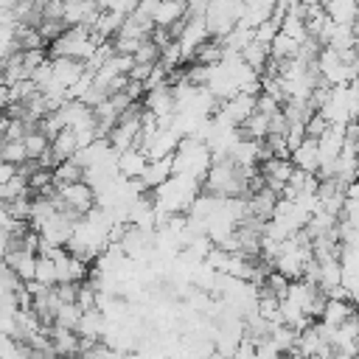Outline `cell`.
<instances>
[{
  "label": "cell",
  "mask_w": 359,
  "mask_h": 359,
  "mask_svg": "<svg viewBox=\"0 0 359 359\" xmlns=\"http://www.w3.org/2000/svg\"><path fill=\"white\" fill-rule=\"evenodd\" d=\"M258 168H261V174H264V180H266V188H272L275 194L283 196V191H286V185H289V180H292V174H294L292 157H269V160H264Z\"/></svg>",
  "instance_id": "3"
},
{
  "label": "cell",
  "mask_w": 359,
  "mask_h": 359,
  "mask_svg": "<svg viewBox=\"0 0 359 359\" xmlns=\"http://www.w3.org/2000/svg\"><path fill=\"white\" fill-rule=\"evenodd\" d=\"M297 50H300V42H294L289 34H278L275 39H272V45H269V53H272V59L275 62H289V59H297Z\"/></svg>",
  "instance_id": "17"
},
{
  "label": "cell",
  "mask_w": 359,
  "mask_h": 359,
  "mask_svg": "<svg viewBox=\"0 0 359 359\" xmlns=\"http://www.w3.org/2000/svg\"><path fill=\"white\" fill-rule=\"evenodd\" d=\"M50 345H53V353L62 356V359H76L81 351H84V337L73 328H59V325H50Z\"/></svg>",
  "instance_id": "4"
},
{
  "label": "cell",
  "mask_w": 359,
  "mask_h": 359,
  "mask_svg": "<svg viewBox=\"0 0 359 359\" xmlns=\"http://www.w3.org/2000/svg\"><path fill=\"white\" fill-rule=\"evenodd\" d=\"M208 359H230V356H224V353H219V351H213Z\"/></svg>",
  "instance_id": "25"
},
{
  "label": "cell",
  "mask_w": 359,
  "mask_h": 359,
  "mask_svg": "<svg viewBox=\"0 0 359 359\" xmlns=\"http://www.w3.org/2000/svg\"><path fill=\"white\" fill-rule=\"evenodd\" d=\"M174 177V154H168V157H160V160H149V165H146V171H143V185L149 188V191H154V188H160L163 182H168Z\"/></svg>",
  "instance_id": "9"
},
{
  "label": "cell",
  "mask_w": 359,
  "mask_h": 359,
  "mask_svg": "<svg viewBox=\"0 0 359 359\" xmlns=\"http://www.w3.org/2000/svg\"><path fill=\"white\" fill-rule=\"evenodd\" d=\"M188 17V0H157V8L151 14L154 28H174Z\"/></svg>",
  "instance_id": "7"
},
{
  "label": "cell",
  "mask_w": 359,
  "mask_h": 359,
  "mask_svg": "<svg viewBox=\"0 0 359 359\" xmlns=\"http://www.w3.org/2000/svg\"><path fill=\"white\" fill-rule=\"evenodd\" d=\"M244 17H247V0H210L205 14L210 36H219V39H224Z\"/></svg>",
  "instance_id": "2"
},
{
  "label": "cell",
  "mask_w": 359,
  "mask_h": 359,
  "mask_svg": "<svg viewBox=\"0 0 359 359\" xmlns=\"http://www.w3.org/2000/svg\"><path fill=\"white\" fill-rule=\"evenodd\" d=\"M20 174V165H11V163H0V182H8Z\"/></svg>",
  "instance_id": "24"
},
{
  "label": "cell",
  "mask_w": 359,
  "mask_h": 359,
  "mask_svg": "<svg viewBox=\"0 0 359 359\" xmlns=\"http://www.w3.org/2000/svg\"><path fill=\"white\" fill-rule=\"evenodd\" d=\"M323 8L337 25H353L359 17V0H323Z\"/></svg>",
  "instance_id": "14"
},
{
  "label": "cell",
  "mask_w": 359,
  "mask_h": 359,
  "mask_svg": "<svg viewBox=\"0 0 359 359\" xmlns=\"http://www.w3.org/2000/svg\"><path fill=\"white\" fill-rule=\"evenodd\" d=\"M87 168L79 165L76 160H65L53 168V185H73V182H84Z\"/></svg>",
  "instance_id": "16"
},
{
  "label": "cell",
  "mask_w": 359,
  "mask_h": 359,
  "mask_svg": "<svg viewBox=\"0 0 359 359\" xmlns=\"http://www.w3.org/2000/svg\"><path fill=\"white\" fill-rule=\"evenodd\" d=\"M81 309H79V303H62V309H59V314H56V323L53 325H59V328H73V331H79V323H81Z\"/></svg>",
  "instance_id": "22"
},
{
  "label": "cell",
  "mask_w": 359,
  "mask_h": 359,
  "mask_svg": "<svg viewBox=\"0 0 359 359\" xmlns=\"http://www.w3.org/2000/svg\"><path fill=\"white\" fill-rule=\"evenodd\" d=\"M353 31H356V39H359V17H356V22H353Z\"/></svg>",
  "instance_id": "26"
},
{
  "label": "cell",
  "mask_w": 359,
  "mask_h": 359,
  "mask_svg": "<svg viewBox=\"0 0 359 359\" xmlns=\"http://www.w3.org/2000/svg\"><path fill=\"white\" fill-rule=\"evenodd\" d=\"M278 202H280V194H275L272 188H261L247 196V216H252L258 222H272Z\"/></svg>",
  "instance_id": "6"
},
{
  "label": "cell",
  "mask_w": 359,
  "mask_h": 359,
  "mask_svg": "<svg viewBox=\"0 0 359 359\" xmlns=\"http://www.w3.org/2000/svg\"><path fill=\"white\" fill-rule=\"evenodd\" d=\"M25 194H31V185H28V180H25L22 174H17V177L8 180V182H0V199H3V202L20 199V196H25Z\"/></svg>",
  "instance_id": "20"
},
{
  "label": "cell",
  "mask_w": 359,
  "mask_h": 359,
  "mask_svg": "<svg viewBox=\"0 0 359 359\" xmlns=\"http://www.w3.org/2000/svg\"><path fill=\"white\" fill-rule=\"evenodd\" d=\"M25 149H28V157L31 160H42L50 151V137L42 129H31L25 135Z\"/></svg>",
  "instance_id": "18"
},
{
  "label": "cell",
  "mask_w": 359,
  "mask_h": 359,
  "mask_svg": "<svg viewBox=\"0 0 359 359\" xmlns=\"http://www.w3.org/2000/svg\"><path fill=\"white\" fill-rule=\"evenodd\" d=\"M36 252H28V250H14V252H6V266L14 269V275L22 280V283H31L36 278Z\"/></svg>",
  "instance_id": "8"
},
{
  "label": "cell",
  "mask_w": 359,
  "mask_h": 359,
  "mask_svg": "<svg viewBox=\"0 0 359 359\" xmlns=\"http://www.w3.org/2000/svg\"><path fill=\"white\" fill-rule=\"evenodd\" d=\"M107 325H109L107 314H104L101 309H93V311H84V314H81V323H79V334H81L84 339H93V342H98V339H104V334H107Z\"/></svg>",
  "instance_id": "15"
},
{
  "label": "cell",
  "mask_w": 359,
  "mask_h": 359,
  "mask_svg": "<svg viewBox=\"0 0 359 359\" xmlns=\"http://www.w3.org/2000/svg\"><path fill=\"white\" fill-rule=\"evenodd\" d=\"M36 283L42 286H59V275H56V261L48 258V255H39L36 258Z\"/></svg>",
  "instance_id": "21"
},
{
  "label": "cell",
  "mask_w": 359,
  "mask_h": 359,
  "mask_svg": "<svg viewBox=\"0 0 359 359\" xmlns=\"http://www.w3.org/2000/svg\"><path fill=\"white\" fill-rule=\"evenodd\" d=\"M292 163H294V168H303L309 174H317L320 171V149H317V140L314 137H306L292 151Z\"/></svg>",
  "instance_id": "12"
},
{
  "label": "cell",
  "mask_w": 359,
  "mask_h": 359,
  "mask_svg": "<svg viewBox=\"0 0 359 359\" xmlns=\"http://www.w3.org/2000/svg\"><path fill=\"white\" fill-rule=\"evenodd\" d=\"M79 151H81V143H79V135H76L73 129H65V132H59V135L50 140V154H53L56 165L65 163V160H73Z\"/></svg>",
  "instance_id": "11"
},
{
  "label": "cell",
  "mask_w": 359,
  "mask_h": 359,
  "mask_svg": "<svg viewBox=\"0 0 359 359\" xmlns=\"http://www.w3.org/2000/svg\"><path fill=\"white\" fill-rule=\"evenodd\" d=\"M50 67H53V81L73 90L84 76H87V65L79 62V59H67V56H56L50 59Z\"/></svg>",
  "instance_id": "5"
},
{
  "label": "cell",
  "mask_w": 359,
  "mask_h": 359,
  "mask_svg": "<svg viewBox=\"0 0 359 359\" xmlns=\"http://www.w3.org/2000/svg\"><path fill=\"white\" fill-rule=\"evenodd\" d=\"M160 56H163V48L149 36L140 42V48L135 53V65H160Z\"/></svg>",
  "instance_id": "23"
},
{
  "label": "cell",
  "mask_w": 359,
  "mask_h": 359,
  "mask_svg": "<svg viewBox=\"0 0 359 359\" xmlns=\"http://www.w3.org/2000/svg\"><path fill=\"white\" fill-rule=\"evenodd\" d=\"M353 314H356V303H353V300L328 297V306H325V311H323L320 320H323L325 325H331V328H339V325H345Z\"/></svg>",
  "instance_id": "13"
},
{
  "label": "cell",
  "mask_w": 359,
  "mask_h": 359,
  "mask_svg": "<svg viewBox=\"0 0 359 359\" xmlns=\"http://www.w3.org/2000/svg\"><path fill=\"white\" fill-rule=\"evenodd\" d=\"M98 48H101V42L95 39L93 28H67L56 42L48 45V53H50V59L67 56V59H79L87 65L98 53Z\"/></svg>",
  "instance_id": "1"
},
{
  "label": "cell",
  "mask_w": 359,
  "mask_h": 359,
  "mask_svg": "<svg viewBox=\"0 0 359 359\" xmlns=\"http://www.w3.org/2000/svg\"><path fill=\"white\" fill-rule=\"evenodd\" d=\"M149 165V154L140 151V149H126V151H118V168H121V177L126 180H140L143 171Z\"/></svg>",
  "instance_id": "10"
},
{
  "label": "cell",
  "mask_w": 359,
  "mask_h": 359,
  "mask_svg": "<svg viewBox=\"0 0 359 359\" xmlns=\"http://www.w3.org/2000/svg\"><path fill=\"white\" fill-rule=\"evenodd\" d=\"M28 157V149H25V140H3L0 146V163H11V165H22Z\"/></svg>",
  "instance_id": "19"
}]
</instances>
